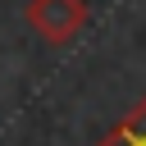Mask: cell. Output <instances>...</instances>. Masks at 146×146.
<instances>
[{"instance_id": "6da1fadb", "label": "cell", "mask_w": 146, "mask_h": 146, "mask_svg": "<svg viewBox=\"0 0 146 146\" xmlns=\"http://www.w3.org/2000/svg\"><path fill=\"white\" fill-rule=\"evenodd\" d=\"M23 18L46 46H68L87 27V0H27Z\"/></svg>"}, {"instance_id": "7a4b0ae2", "label": "cell", "mask_w": 146, "mask_h": 146, "mask_svg": "<svg viewBox=\"0 0 146 146\" xmlns=\"http://www.w3.org/2000/svg\"><path fill=\"white\" fill-rule=\"evenodd\" d=\"M96 146H146V96H141V100H137Z\"/></svg>"}]
</instances>
